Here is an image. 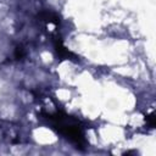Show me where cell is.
I'll use <instances>...</instances> for the list:
<instances>
[{"mask_svg":"<svg viewBox=\"0 0 156 156\" xmlns=\"http://www.w3.org/2000/svg\"><path fill=\"white\" fill-rule=\"evenodd\" d=\"M45 118H48L52 126L60 134H62L65 138L69 139L71 143L76 145V147L84 149L85 146V138L82 127L79 123L67 116L66 113L58 111L55 113H45Z\"/></svg>","mask_w":156,"mask_h":156,"instance_id":"cell-1","label":"cell"},{"mask_svg":"<svg viewBox=\"0 0 156 156\" xmlns=\"http://www.w3.org/2000/svg\"><path fill=\"white\" fill-rule=\"evenodd\" d=\"M55 49H56L57 54H58L62 58H69V60H72V57L77 58L71 51H68V50L63 46V44H62V41L60 40V38H56V40H55Z\"/></svg>","mask_w":156,"mask_h":156,"instance_id":"cell-2","label":"cell"},{"mask_svg":"<svg viewBox=\"0 0 156 156\" xmlns=\"http://www.w3.org/2000/svg\"><path fill=\"white\" fill-rule=\"evenodd\" d=\"M145 119L149 122V126H150V128H154V126H155V117H154V115H152V113L147 115Z\"/></svg>","mask_w":156,"mask_h":156,"instance_id":"cell-3","label":"cell"}]
</instances>
